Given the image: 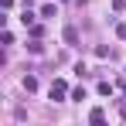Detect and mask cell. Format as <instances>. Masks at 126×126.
<instances>
[{"instance_id": "cell-1", "label": "cell", "mask_w": 126, "mask_h": 126, "mask_svg": "<svg viewBox=\"0 0 126 126\" xmlns=\"http://www.w3.org/2000/svg\"><path fill=\"white\" fill-rule=\"evenodd\" d=\"M65 95V82H55L51 85V99H55V102H58V99H62Z\"/></svg>"}]
</instances>
